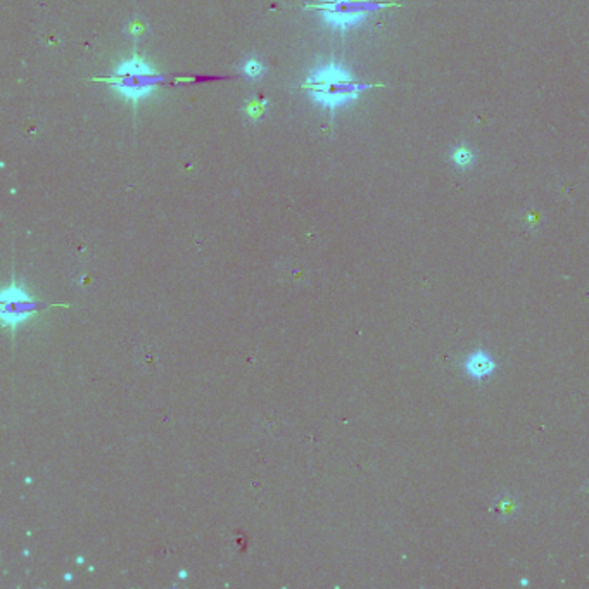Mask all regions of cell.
Instances as JSON below:
<instances>
[{"label": "cell", "instance_id": "obj_2", "mask_svg": "<svg viewBox=\"0 0 589 589\" xmlns=\"http://www.w3.org/2000/svg\"><path fill=\"white\" fill-rule=\"evenodd\" d=\"M99 80L108 81L121 96L128 97L137 104L140 97L147 96L159 85H163L166 81V76L151 68L144 59L135 54L132 59L121 62L111 78H99Z\"/></svg>", "mask_w": 589, "mask_h": 589}, {"label": "cell", "instance_id": "obj_3", "mask_svg": "<svg viewBox=\"0 0 589 589\" xmlns=\"http://www.w3.org/2000/svg\"><path fill=\"white\" fill-rule=\"evenodd\" d=\"M391 4L379 2V0H316L306 6V11H318L328 26L345 31L351 26L360 25L368 14L382 9Z\"/></svg>", "mask_w": 589, "mask_h": 589}, {"label": "cell", "instance_id": "obj_8", "mask_svg": "<svg viewBox=\"0 0 589 589\" xmlns=\"http://www.w3.org/2000/svg\"><path fill=\"white\" fill-rule=\"evenodd\" d=\"M242 72H244L246 76L249 78H259L263 74V64L256 59H249V61H246L244 68H242Z\"/></svg>", "mask_w": 589, "mask_h": 589}, {"label": "cell", "instance_id": "obj_6", "mask_svg": "<svg viewBox=\"0 0 589 589\" xmlns=\"http://www.w3.org/2000/svg\"><path fill=\"white\" fill-rule=\"evenodd\" d=\"M266 105H268V101H266V99L251 101L249 104H247V108H246L247 118H249L251 121H258L259 118H263V115H265Z\"/></svg>", "mask_w": 589, "mask_h": 589}, {"label": "cell", "instance_id": "obj_5", "mask_svg": "<svg viewBox=\"0 0 589 589\" xmlns=\"http://www.w3.org/2000/svg\"><path fill=\"white\" fill-rule=\"evenodd\" d=\"M494 370V361L488 353L477 351L474 355H470L465 361V372L472 379H484L489 374H493Z\"/></svg>", "mask_w": 589, "mask_h": 589}, {"label": "cell", "instance_id": "obj_7", "mask_svg": "<svg viewBox=\"0 0 589 589\" xmlns=\"http://www.w3.org/2000/svg\"><path fill=\"white\" fill-rule=\"evenodd\" d=\"M451 158H453V161L458 164V166H469V164L474 161L472 152H470L467 147H458L457 151L453 152Z\"/></svg>", "mask_w": 589, "mask_h": 589}, {"label": "cell", "instance_id": "obj_1", "mask_svg": "<svg viewBox=\"0 0 589 589\" xmlns=\"http://www.w3.org/2000/svg\"><path fill=\"white\" fill-rule=\"evenodd\" d=\"M370 86V84H360L348 69L341 68L336 62H328L325 68L313 72L302 84V88L308 90L313 101L331 111L355 101L363 90Z\"/></svg>", "mask_w": 589, "mask_h": 589}, {"label": "cell", "instance_id": "obj_4", "mask_svg": "<svg viewBox=\"0 0 589 589\" xmlns=\"http://www.w3.org/2000/svg\"><path fill=\"white\" fill-rule=\"evenodd\" d=\"M38 309V302L21 285H11L2 292V321L7 327L25 324Z\"/></svg>", "mask_w": 589, "mask_h": 589}]
</instances>
